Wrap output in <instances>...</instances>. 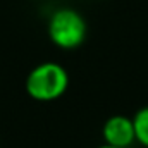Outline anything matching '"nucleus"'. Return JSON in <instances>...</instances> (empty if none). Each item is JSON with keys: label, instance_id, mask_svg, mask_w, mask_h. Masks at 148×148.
<instances>
[{"label": "nucleus", "instance_id": "obj_2", "mask_svg": "<svg viewBox=\"0 0 148 148\" xmlns=\"http://www.w3.org/2000/svg\"><path fill=\"white\" fill-rule=\"evenodd\" d=\"M48 36L62 50L77 48L86 38V21L74 9H57L48 21Z\"/></svg>", "mask_w": 148, "mask_h": 148}, {"label": "nucleus", "instance_id": "obj_3", "mask_svg": "<svg viewBox=\"0 0 148 148\" xmlns=\"http://www.w3.org/2000/svg\"><path fill=\"white\" fill-rule=\"evenodd\" d=\"M102 138H103V143H107V145L129 148L136 141L133 119H129L126 115H112V117H109L103 122Z\"/></svg>", "mask_w": 148, "mask_h": 148}, {"label": "nucleus", "instance_id": "obj_1", "mask_svg": "<svg viewBox=\"0 0 148 148\" xmlns=\"http://www.w3.org/2000/svg\"><path fill=\"white\" fill-rule=\"evenodd\" d=\"M26 93L36 102H53L69 88V74L57 62H43L33 67L26 77Z\"/></svg>", "mask_w": 148, "mask_h": 148}, {"label": "nucleus", "instance_id": "obj_4", "mask_svg": "<svg viewBox=\"0 0 148 148\" xmlns=\"http://www.w3.org/2000/svg\"><path fill=\"white\" fill-rule=\"evenodd\" d=\"M136 141L141 143L145 148H148V107H143L134 114L133 117Z\"/></svg>", "mask_w": 148, "mask_h": 148}, {"label": "nucleus", "instance_id": "obj_5", "mask_svg": "<svg viewBox=\"0 0 148 148\" xmlns=\"http://www.w3.org/2000/svg\"><path fill=\"white\" fill-rule=\"evenodd\" d=\"M97 148H121V147H112V145H107V143H103V145H100V147Z\"/></svg>", "mask_w": 148, "mask_h": 148}]
</instances>
